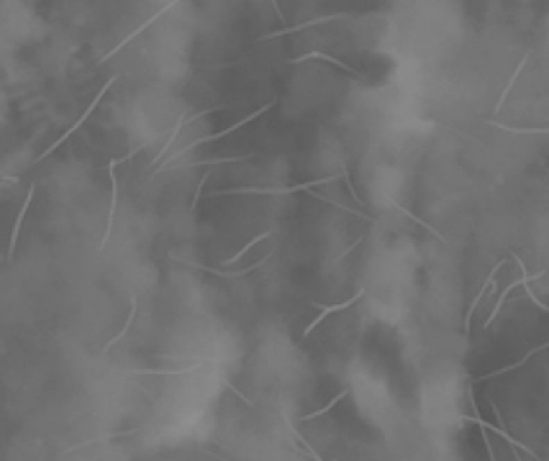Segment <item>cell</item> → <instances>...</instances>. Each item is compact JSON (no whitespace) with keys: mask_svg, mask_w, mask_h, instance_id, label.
Returning a JSON list of instances; mask_svg holds the SVG:
<instances>
[{"mask_svg":"<svg viewBox=\"0 0 549 461\" xmlns=\"http://www.w3.org/2000/svg\"><path fill=\"white\" fill-rule=\"evenodd\" d=\"M134 315H136V300H131V315H128V320H126V326L121 328L119 333H116V336H113V338H110L108 344H105V349H103V351H108V349H113V346L119 344L121 338H124V336H126V333H128V326H131V323H134Z\"/></svg>","mask_w":549,"mask_h":461,"instance_id":"cell-2","label":"cell"},{"mask_svg":"<svg viewBox=\"0 0 549 461\" xmlns=\"http://www.w3.org/2000/svg\"><path fill=\"white\" fill-rule=\"evenodd\" d=\"M116 164L119 162H110L108 164V177H110V210H108V226H105V236L101 238V252L105 249V243L110 238V231H113V218H116V205H119V180H116Z\"/></svg>","mask_w":549,"mask_h":461,"instance_id":"cell-1","label":"cell"}]
</instances>
